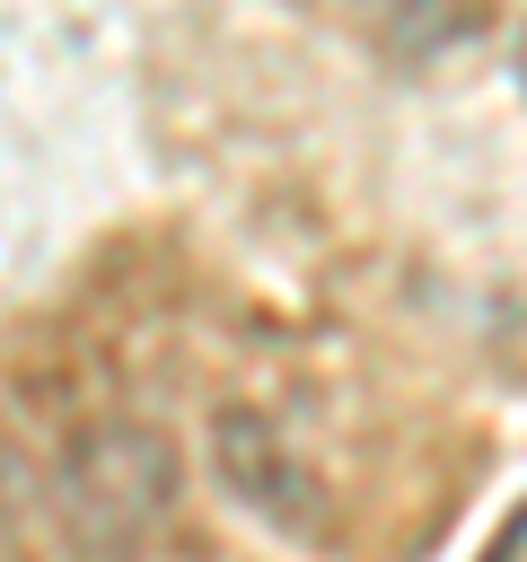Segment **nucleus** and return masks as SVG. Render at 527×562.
<instances>
[{"label":"nucleus","instance_id":"f257e3e1","mask_svg":"<svg viewBox=\"0 0 527 562\" xmlns=\"http://www.w3.org/2000/svg\"><path fill=\"white\" fill-rule=\"evenodd\" d=\"M176 509V448L149 422H88L53 457V518L79 562H132Z\"/></svg>","mask_w":527,"mask_h":562},{"label":"nucleus","instance_id":"f03ea898","mask_svg":"<svg viewBox=\"0 0 527 562\" xmlns=\"http://www.w3.org/2000/svg\"><path fill=\"white\" fill-rule=\"evenodd\" d=\"M211 474H220V492H228L246 518H264V527H281V536H325V483L307 474V457L281 439L272 413L220 404V413H211Z\"/></svg>","mask_w":527,"mask_h":562},{"label":"nucleus","instance_id":"7ed1b4c3","mask_svg":"<svg viewBox=\"0 0 527 562\" xmlns=\"http://www.w3.org/2000/svg\"><path fill=\"white\" fill-rule=\"evenodd\" d=\"M386 61H439L474 35V0H334Z\"/></svg>","mask_w":527,"mask_h":562},{"label":"nucleus","instance_id":"20e7f679","mask_svg":"<svg viewBox=\"0 0 527 562\" xmlns=\"http://www.w3.org/2000/svg\"><path fill=\"white\" fill-rule=\"evenodd\" d=\"M518 88H527V44H518Z\"/></svg>","mask_w":527,"mask_h":562}]
</instances>
